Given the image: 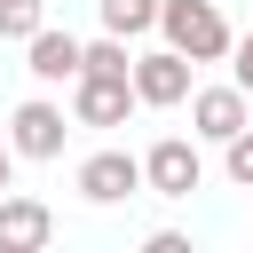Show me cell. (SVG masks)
I'll return each mask as SVG.
<instances>
[{
	"label": "cell",
	"instance_id": "cell-9",
	"mask_svg": "<svg viewBox=\"0 0 253 253\" xmlns=\"http://www.w3.org/2000/svg\"><path fill=\"white\" fill-rule=\"evenodd\" d=\"M24 71H32L40 87H63V79L79 71V40H71V32H55V24H40V32L24 40Z\"/></svg>",
	"mask_w": 253,
	"mask_h": 253
},
{
	"label": "cell",
	"instance_id": "cell-10",
	"mask_svg": "<svg viewBox=\"0 0 253 253\" xmlns=\"http://www.w3.org/2000/svg\"><path fill=\"white\" fill-rule=\"evenodd\" d=\"M103 32H119V40L158 32V0H103Z\"/></svg>",
	"mask_w": 253,
	"mask_h": 253
},
{
	"label": "cell",
	"instance_id": "cell-11",
	"mask_svg": "<svg viewBox=\"0 0 253 253\" xmlns=\"http://www.w3.org/2000/svg\"><path fill=\"white\" fill-rule=\"evenodd\" d=\"M47 24V0H0V40H32Z\"/></svg>",
	"mask_w": 253,
	"mask_h": 253
},
{
	"label": "cell",
	"instance_id": "cell-4",
	"mask_svg": "<svg viewBox=\"0 0 253 253\" xmlns=\"http://www.w3.org/2000/svg\"><path fill=\"white\" fill-rule=\"evenodd\" d=\"M126 87H134V103H150V111H174V103L190 95V55H174V47H150V55H134V63H126Z\"/></svg>",
	"mask_w": 253,
	"mask_h": 253
},
{
	"label": "cell",
	"instance_id": "cell-8",
	"mask_svg": "<svg viewBox=\"0 0 253 253\" xmlns=\"http://www.w3.org/2000/svg\"><path fill=\"white\" fill-rule=\"evenodd\" d=\"M47 237H55V213H47L40 198L0 190V253H40Z\"/></svg>",
	"mask_w": 253,
	"mask_h": 253
},
{
	"label": "cell",
	"instance_id": "cell-6",
	"mask_svg": "<svg viewBox=\"0 0 253 253\" xmlns=\"http://www.w3.org/2000/svg\"><path fill=\"white\" fill-rule=\"evenodd\" d=\"M182 103H190V134H206V142H229V134L253 119V103H245L237 79H229V87H190Z\"/></svg>",
	"mask_w": 253,
	"mask_h": 253
},
{
	"label": "cell",
	"instance_id": "cell-2",
	"mask_svg": "<svg viewBox=\"0 0 253 253\" xmlns=\"http://www.w3.org/2000/svg\"><path fill=\"white\" fill-rule=\"evenodd\" d=\"M198 182H206V158H198L190 134H158V142L142 150V190H150V198H190Z\"/></svg>",
	"mask_w": 253,
	"mask_h": 253
},
{
	"label": "cell",
	"instance_id": "cell-12",
	"mask_svg": "<svg viewBox=\"0 0 253 253\" xmlns=\"http://www.w3.org/2000/svg\"><path fill=\"white\" fill-rule=\"evenodd\" d=\"M221 166H229V182H237V190H253V119L221 142Z\"/></svg>",
	"mask_w": 253,
	"mask_h": 253
},
{
	"label": "cell",
	"instance_id": "cell-7",
	"mask_svg": "<svg viewBox=\"0 0 253 253\" xmlns=\"http://www.w3.org/2000/svg\"><path fill=\"white\" fill-rule=\"evenodd\" d=\"M142 190V158L134 150H95V158H79V198L87 206H119V198H134Z\"/></svg>",
	"mask_w": 253,
	"mask_h": 253
},
{
	"label": "cell",
	"instance_id": "cell-13",
	"mask_svg": "<svg viewBox=\"0 0 253 253\" xmlns=\"http://www.w3.org/2000/svg\"><path fill=\"white\" fill-rule=\"evenodd\" d=\"M229 55H237V63H229V79H237V87H245V103H253V32H245V40H229Z\"/></svg>",
	"mask_w": 253,
	"mask_h": 253
},
{
	"label": "cell",
	"instance_id": "cell-3",
	"mask_svg": "<svg viewBox=\"0 0 253 253\" xmlns=\"http://www.w3.org/2000/svg\"><path fill=\"white\" fill-rule=\"evenodd\" d=\"M126 111H134L126 71H71V119L79 126H126Z\"/></svg>",
	"mask_w": 253,
	"mask_h": 253
},
{
	"label": "cell",
	"instance_id": "cell-1",
	"mask_svg": "<svg viewBox=\"0 0 253 253\" xmlns=\"http://www.w3.org/2000/svg\"><path fill=\"white\" fill-rule=\"evenodd\" d=\"M158 32H166V47L174 55H190V63H221L229 55V16H221V0H158Z\"/></svg>",
	"mask_w": 253,
	"mask_h": 253
},
{
	"label": "cell",
	"instance_id": "cell-5",
	"mask_svg": "<svg viewBox=\"0 0 253 253\" xmlns=\"http://www.w3.org/2000/svg\"><path fill=\"white\" fill-rule=\"evenodd\" d=\"M63 103H47V95H32V103H16V119H8V150L16 158H63Z\"/></svg>",
	"mask_w": 253,
	"mask_h": 253
},
{
	"label": "cell",
	"instance_id": "cell-15",
	"mask_svg": "<svg viewBox=\"0 0 253 253\" xmlns=\"http://www.w3.org/2000/svg\"><path fill=\"white\" fill-rule=\"evenodd\" d=\"M8 174H16V150H8V142H0V190H8Z\"/></svg>",
	"mask_w": 253,
	"mask_h": 253
},
{
	"label": "cell",
	"instance_id": "cell-14",
	"mask_svg": "<svg viewBox=\"0 0 253 253\" xmlns=\"http://www.w3.org/2000/svg\"><path fill=\"white\" fill-rule=\"evenodd\" d=\"M142 245H150V253H190V237H182V229H150Z\"/></svg>",
	"mask_w": 253,
	"mask_h": 253
}]
</instances>
